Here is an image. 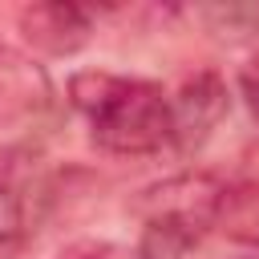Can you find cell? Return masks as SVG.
I'll list each match as a JSON object with an SVG mask.
<instances>
[{"label": "cell", "mask_w": 259, "mask_h": 259, "mask_svg": "<svg viewBox=\"0 0 259 259\" xmlns=\"http://www.w3.org/2000/svg\"><path fill=\"white\" fill-rule=\"evenodd\" d=\"M53 202V178L32 146L0 150V247L20 243L45 219Z\"/></svg>", "instance_id": "obj_3"}, {"label": "cell", "mask_w": 259, "mask_h": 259, "mask_svg": "<svg viewBox=\"0 0 259 259\" xmlns=\"http://www.w3.org/2000/svg\"><path fill=\"white\" fill-rule=\"evenodd\" d=\"M49 109H53L49 73L24 49L0 40V125L24 130V125H36Z\"/></svg>", "instance_id": "obj_4"}, {"label": "cell", "mask_w": 259, "mask_h": 259, "mask_svg": "<svg viewBox=\"0 0 259 259\" xmlns=\"http://www.w3.org/2000/svg\"><path fill=\"white\" fill-rule=\"evenodd\" d=\"M227 206V186L210 174H174L138 198L142 210V259H182L206 227L219 223Z\"/></svg>", "instance_id": "obj_2"}, {"label": "cell", "mask_w": 259, "mask_h": 259, "mask_svg": "<svg viewBox=\"0 0 259 259\" xmlns=\"http://www.w3.org/2000/svg\"><path fill=\"white\" fill-rule=\"evenodd\" d=\"M20 32L32 49L49 53V57H69L77 53L89 32H93V16L81 4H65V0H49V4H28L20 12Z\"/></svg>", "instance_id": "obj_6"}, {"label": "cell", "mask_w": 259, "mask_h": 259, "mask_svg": "<svg viewBox=\"0 0 259 259\" xmlns=\"http://www.w3.org/2000/svg\"><path fill=\"white\" fill-rule=\"evenodd\" d=\"M239 93H243L247 109H251L255 121H259V57H251V61L243 65V73H239Z\"/></svg>", "instance_id": "obj_7"}, {"label": "cell", "mask_w": 259, "mask_h": 259, "mask_svg": "<svg viewBox=\"0 0 259 259\" xmlns=\"http://www.w3.org/2000/svg\"><path fill=\"white\" fill-rule=\"evenodd\" d=\"M61 259H113V251L105 243H77V247L61 251Z\"/></svg>", "instance_id": "obj_8"}, {"label": "cell", "mask_w": 259, "mask_h": 259, "mask_svg": "<svg viewBox=\"0 0 259 259\" xmlns=\"http://www.w3.org/2000/svg\"><path fill=\"white\" fill-rule=\"evenodd\" d=\"M227 113V85L214 73H198L190 77L178 97L170 101V142L178 150H194L206 142V134L219 125V117Z\"/></svg>", "instance_id": "obj_5"}, {"label": "cell", "mask_w": 259, "mask_h": 259, "mask_svg": "<svg viewBox=\"0 0 259 259\" xmlns=\"http://www.w3.org/2000/svg\"><path fill=\"white\" fill-rule=\"evenodd\" d=\"M255 166H259V162H255Z\"/></svg>", "instance_id": "obj_9"}, {"label": "cell", "mask_w": 259, "mask_h": 259, "mask_svg": "<svg viewBox=\"0 0 259 259\" xmlns=\"http://www.w3.org/2000/svg\"><path fill=\"white\" fill-rule=\"evenodd\" d=\"M69 97L89 117L93 142L109 154H154L170 142V97L154 81L77 73Z\"/></svg>", "instance_id": "obj_1"}]
</instances>
